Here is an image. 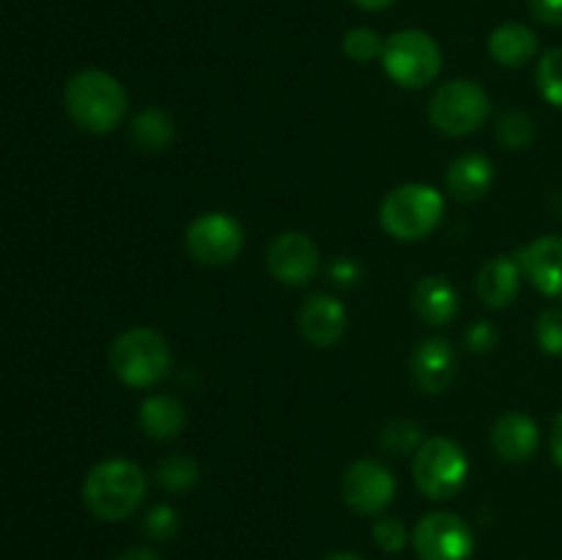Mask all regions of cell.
Returning <instances> with one entry per match:
<instances>
[{"mask_svg": "<svg viewBox=\"0 0 562 560\" xmlns=\"http://www.w3.org/2000/svg\"><path fill=\"white\" fill-rule=\"evenodd\" d=\"M64 104L69 119L91 135H108L126 119L130 97L119 77L102 69H80L66 80Z\"/></svg>", "mask_w": 562, "mask_h": 560, "instance_id": "obj_1", "label": "cell"}, {"mask_svg": "<svg viewBox=\"0 0 562 560\" xmlns=\"http://www.w3.org/2000/svg\"><path fill=\"white\" fill-rule=\"evenodd\" d=\"M148 478L135 461L104 459L88 472L82 483V503L97 519L121 522L140 508L146 497Z\"/></svg>", "mask_w": 562, "mask_h": 560, "instance_id": "obj_2", "label": "cell"}, {"mask_svg": "<svg viewBox=\"0 0 562 560\" xmlns=\"http://www.w3.org/2000/svg\"><path fill=\"white\" fill-rule=\"evenodd\" d=\"M173 357L162 333L151 327H130L110 346V368L126 388L146 390L170 373Z\"/></svg>", "mask_w": 562, "mask_h": 560, "instance_id": "obj_3", "label": "cell"}, {"mask_svg": "<svg viewBox=\"0 0 562 560\" xmlns=\"http://www.w3.org/2000/svg\"><path fill=\"white\" fill-rule=\"evenodd\" d=\"M445 214V198L434 187L401 184L384 195L379 209V223L390 236L401 242H420L437 231Z\"/></svg>", "mask_w": 562, "mask_h": 560, "instance_id": "obj_4", "label": "cell"}, {"mask_svg": "<svg viewBox=\"0 0 562 560\" xmlns=\"http://www.w3.org/2000/svg\"><path fill=\"white\" fill-rule=\"evenodd\" d=\"M382 66L395 86L426 88L442 71V49L431 33L406 27L384 38Z\"/></svg>", "mask_w": 562, "mask_h": 560, "instance_id": "obj_5", "label": "cell"}, {"mask_svg": "<svg viewBox=\"0 0 562 560\" xmlns=\"http://www.w3.org/2000/svg\"><path fill=\"white\" fill-rule=\"evenodd\" d=\"M412 475L428 500H453L470 478V459L453 439L431 437L415 450Z\"/></svg>", "mask_w": 562, "mask_h": 560, "instance_id": "obj_6", "label": "cell"}, {"mask_svg": "<svg viewBox=\"0 0 562 560\" xmlns=\"http://www.w3.org/2000/svg\"><path fill=\"white\" fill-rule=\"evenodd\" d=\"M492 113V99L475 80H450L434 91L428 119L442 135L467 137L481 130Z\"/></svg>", "mask_w": 562, "mask_h": 560, "instance_id": "obj_7", "label": "cell"}, {"mask_svg": "<svg viewBox=\"0 0 562 560\" xmlns=\"http://www.w3.org/2000/svg\"><path fill=\"white\" fill-rule=\"evenodd\" d=\"M187 253L203 267H225L245 247V228L225 212H206L187 225Z\"/></svg>", "mask_w": 562, "mask_h": 560, "instance_id": "obj_8", "label": "cell"}, {"mask_svg": "<svg viewBox=\"0 0 562 560\" xmlns=\"http://www.w3.org/2000/svg\"><path fill=\"white\" fill-rule=\"evenodd\" d=\"M415 552L420 560H470L475 552V533L459 514L434 511L417 522Z\"/></svg>", "mask_w": 562, "mask_h": 560, "instance_id": "obj_9", "label": "cell"}, {"mask_svg": "<svg viewBox=\"0 0 562 560\" xmlns=\"http://www.w3.org/2000/svg\"><path fill=\"white\" fill-rule=\"evenodd\" d=\"M340 492H344V503L355 514H382L395 497V475L382 461L357 459L344 472V486H340Z\"/></svg>", "mask_w": 562, "mask_h": 560, "instance_id": "obj_10", "label": "cell"}, {"mask_svg": "<svg viewBox=\"0 0 562 560\" xmlns=\"http://www.w3.org/2000/svg\"><path fill=\"white\" fill-rule=\"evenodd\" d=\"M322 253L318 245L302 231L278 234L267 247V269L283 285H307L318 275Z\"/></svg>", "mask_w": 562, "mask_h": 560, "instance_id": "obj_11", "label": "cell"}, {"mask_svg": "<svg viewBox=\"0 0 562 560\" xmlns=\"http://www.w3.org/2000/svg\"><path fill=\"white\" fill-rule=\"evenodd\" d=\"M409 371L417 388L428 395H439L456 382L459 355L448 338H426L412 349Z\"/></svg>", "mask_w": 562, "mask_h": 560, "instance_id": "obj_12", "label": "cell"}, {"mask_svg": "<svg viewBox=\"0 0 562 560\" xmlns=\"http://www.w3.org/2000/svg\"><path fill=\"white\" fill-rule=\"evenodd\" d=\"M300 335L316 349H329L346 333V307L333 294H313L296 316Z\"/></svg>", "mask_w": 562, "mask_h": 560, "instance_id": "obj_13", "label": "cell"}, {"mask_svg": "<svg viewBox=\"0 0 562 560\" xmlns=\"http://www.w3.org/2000/svg\"><path fill=\"white\" fill-rule=\"evenodd\" d=\"M521 269L541 294L562 300V236H538L516 253Z\"/></svg>", "mask_w": 562, "mask_h": 560, "instance_id": "obj_14", "label": "cell"}, {"mask_svg": "<svg viewBox=\"0 0 562 560\" xmlns=\"http://www.w3.org/2000/svg\"><path fill=\"white\" fill-rule=\"evenodd\" d=\"M541 445L538 423L525 412H505L492 426V448L508 464H521L536 456Z\"/></svg>", "mask_w": 562, "mask_h": 560, "instance_id": "obj_15", "label": "cell"}, {"mask_svg": "<svg viewBox=\"0 0 562 560\" xmlns=\"http://www.w3.org/2000/svg\"><path fill=\"white\" fill-rule=\"evenodd\" d=\"M521 275H525V269H521L519 258L516 256L488 258L481 267V272H477V296H481L488 307H494V311H503V307H508L510 302L519 296Z\"/></svg>", "mask_w": 562, "mask_h": 560, "instance_id": "obj_16", "label": "cell"}, {"mask_svg": "<svg viewBox=\"0 0 562 560\" xmlns=\"http://www.w3.org/2000/svg\"><path fill=\"white\" fill-rule=\"evenodd\" d=\"M412 307L428 327H445L459 316V291L442 275H426L412 289Z\"/></svg>", "mask_w": 562, "mask_h": 560, "instance_id": "obj_17", "label": "cell"}, {"mask_svg": "<svg viewBox=\"0 0 562 560\" xmlns=\"http://www.w3.org/2000/svg\"><path fill=\"white\" fill-rule=\"evenodd\" d=\"M494 184V165L483 154H461L448 168V190L456 201L475 203L488 195Z\"/></svg>", "mask_w": 562, "mask_h": 560, "instance_id": "obj_18", "label": "cell"}, {"mask_svg": "<svg viewBox=\"0 0 562 560\" xmlns=\"http://www.w3.org/2000/svg\"><path fill=\"white\" fill-rule=\"evenodd\" d=\"M137 423H140L143 434L154 443H170L179 437L187 426V410L179 399L173 395H151L140 404L137 412Z\"/></svg>", "mask_w": 562, "mask_h": 560, "instance_id": "obj_19", "label": "cell"}, {"mask_svg": "<svg viewBox=\"0 0 562 560\" xmlns=\"http://www.w3.org/2000/svg\"><path fill=\"white\" fill-rule=\"evenodd\" d=\"M536 31H530V27L521 25V22H505V25H497L492 31V36H488V55H492L499 66H508V69L525 66L527 60L536 58Z\"/></svg>", "mask_w": 562, "mask_h": 560, "instance_id": "obj_20", "label": "cell"}, {"mask_svg": "<svg viewBox=\"0 0 562 560\" xmlns=\"http://www.w3.org/2000/svg\"><path fill=\"white\" fill-rule=\"evenodd\" d=\"M132 141L140 152H165L176 135L173 119L159 108H146L132 119Z\"/></svg>", "mask_w": 562, "mask_h": 560, "instance_id": "obj_21", "label": "cell"}, {"mask_svg": "<svg viewBox=\"0 0 562 560\" xmlns=\"http://www.w3.org/2000/svg\"><path fill=\"white\" fill-rule=\"evenodd\" d=\"M198 478H201V467H198V461L187 453L165 456V459L154 467V483L170 494L190 492L198 483Z\"/></svg>", "mask_w": 562, "mask_h": 560, "instance_id": "obj_22", "label": "cell"}, {"mask_svg": "<svg viewBox=\"0 0 562 560\" xmlns=\"http://www.w3.org/2000/svg\"><path fill=\"white\" fill-rule=\"evenodd\" d=\"M536 137V124L525 110H505L497 119V141L510 152H521Z\"/></svg>", "mask_w": 562, "mask_h": 560, "instance_id": "obj_23", "label": "cell"}, {"mask_svg": "<svg viewBox=\"0 0 562 560\" xmlns=\"http://www.w3.org/2000/svg\"><path fill=\"white\" fill-rule=\"evenodd\" d=\"M538 91L554 108H562V47L549 49L541 60H538Z\"/></svg>", "mask_w": 562, "mask_h": 560, "instance_id": "obj_24", "label": "cell"}, {"mask_svg": "<svg viewBox=\"0 0 562 560\" xmlns=\"http://www.w3.org/2000/svg\"><path fill=\"white\" fill-rule=\"evenodd\" d=\"M379 443H382V448L387 450V453L406 456L423 445L420 426L412 421H390L387 426L382 428V434H379Z\"/></svg>", "mask_w": 562, "mask_h": 560, "instance_id": "obj_25", "label": "cell"}, {"mask_svg": "<svg viewBox=\"0 0 562 560\" xmlns=\"http://www.w3.org/2000/svg\"><path fill=\"white\" fill-rule=\"evenodd\" d=\"M384 38L371 27H351L344 36V53L357 64H368L373 58H382Z\"/></svg>", "mask_w": 562, "mask_h": 560, "instance_id": "obj_26", "label": "cell"}, {"mask_svg": "<svg viewBox=\"0 0 562 560\" xmlns=\"http://www.w3.org/2000/svg\"><path fill=\"white\" fill-rule=\"evenodd\" d=\"M143 533L151 541H170L179 533V514L170 505H154L143 516Z\"/></svg>", "mask_w": 562, "mask_h": 560, "instance_id": "obj_27", "label": "cell"}, {"mask_svg": "<svg viewBox=\"0 0 562 560\" xmlns=\"http://www.w3.org/2000/svg\"><path fill=\"white\" fill-rule=\"evenodd\" d=\"M373 541L379 544V549L390 555H398L406 549V541H409V530L404 527V522L395 519V516H379L373 522Z\"/></svg>", "mask_w": 562, "mask_h": 560, "instance_id": "obj_28", "label": "cell"}, {"mask_svg": "<svg viewBox=\"0 0 562 560\" xmlns=\"http://www.w3.org/2000/svg\"><path fill=\"white\" fill-rule=\"evenodd\" d=\"M536 338L547 355L562 357V307H549L538 316Z\"/></svg>", "mask_w": 562, "mask_h": 560, "instance_id": "obj_29", "label": "cell"}, {"mask_svg": "<svg viewBox=\"0 0 562 560\" xmlns=\"http://www.w3.org/2000/svg\"><path fill=\"white\" fill-rule=\"evenodd\" d=\"M467 346L475 355H486L497 346V329H494L492 322H475L470 329H467Z\"/></svg>", "mask_w": 562, "mask_h": 560, "instance_id": "obj_30", "label": "cell"}, {"mask_svg": "<svg viewBox=\"0 0 562 560\" xmlns=\"http://www.w3.org/2000/svg\"><path fill=\"white\" fill-rule=\"evenodd\" d=\"M530 3L532 16L543 25L562 27V0H527Z\"/></svg>", "mask_w": 562, "mask_h": 560, "instance_id": "obj_31", "label": "cell"}, {"mask_svg": "<svg viewBox=\"0 0 562 560\" xmlns=\"http://www.w3.org/2000/svg\"><path fill=\"white\" fill-rule=\"evenodd\" d=\"M329 272H333V280L338 285H357V280L362 278V269L355 258H338Z\"/></svg>", "mask_w": 562, "mask_h": 560, "instance_id": "obj_32", "label": "cell"}, {"mask_svg": "<svg viewBox=\"0 0 562 560\" xmlns=\"http://www.w3.org/2000/svg\"><path fill=\"white\" fill-rule=\"evenodd\" d=\"M549 445H552V459L558 461V467L562 470V412L554 417L552 423V437H549Z\"/></svg>", "mask_w": 562, "mask_h": 560, "instance_id": "obj_33", "label": "cell"}, {"mask_svg": "<svg viewBox=\"0 0 562 560\" xmlns=\"http://www.w3.org/2000/svg\"><path fill=\"white\" fill-rule=\"evenodd\" d=\"M119 560H162V555L154 552L151 547H130L119 555Z\"/></svg>", "mask_w": 562, "mask_h": 560, "instance_id": "obj_34", "label": "cell"}, {"mask_svg": "<svg viewBox=\"0 0 562 560\" xmlns=\"http://www.w3.org/2000/svg\"><path fill=\"white\" fill-rule=\"evenodd\" d=\"M351 3L362 11H384V9H390L395 0H351Z\"/></svg>", "mask_w": 562, "mask_h": 560, "instance_id": "obj_35", "label": "cell"}, {"mask_svg": "<svg viewBox=\"0 0 562 560\" xmlns=\"http://www.w3.org/2000/svg\"><path fill=\"white\" fill-rule=\"evenodd\" d=\"M324 560H366V558L357 552H333V555H327Z\"/></svg>", "mask_w": 562, "mask_h": 560, "instance_id": "obj_36", "label": "cell"}]
</instances>
